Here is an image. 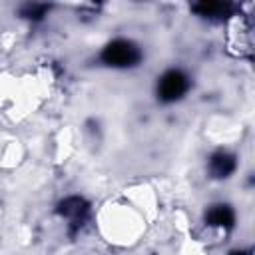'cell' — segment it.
Segmentation results:
<instances>
[{
  "instance_id": "3",
  "label": "cell",
  "mask_w": 255,
  "mask_h": 255,
  "mask_svg": "<svg viewBox=\"0 0 255 255\" xmlns=\"http://www.w3.org/2000/svg\"><path fill=\"white\" fill-rule=\"evenodd\" d=\"M88 209H90L88 201L82 199V197H76V195L64 199V201L58 205V213L64 215V217L70 221L72 233L82 227V223H84V219H86V215H88Z\"/></svg>"
},
{
  "instance_id": "7",
  "label": "cell",
  "mask_w": 255,
  "mask_h": 255,
  "mask_svg": "<svg viewBox=\"0 0 255 255\" xmlns=\"http://www.w3.org/2000/svg\"><path fill=\"white\" fill-rule=\"evenodd\" d=\"M48 10H50L48 4H36V2H32V4H24L20 8V14L24 18H30V20H42Z\"/></svg>"
},
{
  "instance_id": "2",
  "label": "cell",
  "mask_w": 255,
  "mask_h": 255,
  "mask_svg": "<svg viewBox=\"0 0 255 255\" xmlns=\"http://www.w3.org/2000/svg\"><path fill=\"white\" fill-rule=\"evenodd\" d=\"M189 88V80L181 70H169L161 76L159 84H157V96L161 102L171 104L175 100H179Z\"/></svg>"
},
{
  "instance_id": "4",
  "label": "cell",
  "mask_w": 255,
  "mask_h": 255,
  "mask_svg": "<svg viewBox=\"0 0 255 255\" xmlns=\"http://www.w3.org/2000/svg\"><path fill=\"white\" fill-rule=\"evenodd\" d=\"M209 169L213 173V177H229L233 171H235V157L231 153H225V151H219L211 157L209 161Z\"/></svg>"
},
{
  "instance_id": "5",
  "label": "cell",
  "mask_w": 255,
  "mask_h": 255,
  "mask_svg": "<svg viewBox=\"0 0 255 255\" xmlns=\"http://www.w3.org/2000/svg\"><path fill=\"white\" fill-rule=\"evenodd\" d=\"M207 223L213 227H231L235 223V213L229 205H213L207 215H205Z\"/></svg>"
},
{
  "instance_id": "8",
  "label": "cell",
  "mask_w": 255,
  "mask_h": 255,
  "mask_svg": "<svg viewBox=\"0 0 255 255\" xmlns=\"http://www.w3.org/2000/svg\"><path fill=\"white\" fill-rule=\"evenodd\" d=\"M231 255H249V253H243V251H241V253H239V251H233Z\"/></svg>"
},
{
  "instance_id": "6",
  "label": "cell",
  "mask_w": 255,
  "mask_h": 255,
  "mask_svg": "<svg viewBox=\"0 0 255 255\" xmlns=\"http://www.w3.org/2000/svg\"><path fill=\"white\" fill-rule=\"evenodd\" d=\"M191 10L199 16H205V18H225L231 12V4H227V2H199V4H193Z\"/></svg>"
},
{
  "instance_id": "1",
  "label": "cell",
  "mask_w": 255,
  "mask_h": 255,
  "mask_svg": "<svg viewBox=\"0 0 255 255\" xmlns=\"http://www.w3.org/2000/svg\"><path fill=\"white\" fill-rule=\"evenodd\" d=\"M102 60L114 68H131L141 60V52L129 40H114L102 50Z\"/></svg>"
}]
</instances>
